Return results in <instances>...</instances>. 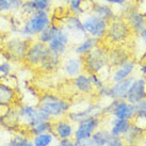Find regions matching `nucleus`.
<instances>
[{
	"label": "nucleus",
	"instance_id": "nucleus-34",
	"mask_svg": "<svg viewBox=\"0 0 146 146\" xmlns=\"http://www.w3.org/2000/svg\"><path fill=\"white\" fill-rule=\"evenodd\" d=\"M30 140L27 131H16L8 143L10 146H25Z\"/></svg>",
	"mask_w": 146,
	"mask_h": 146
},
{
	"label": "nucleus",
	"instance_id": "nucleus-8",
	"mask_svg": "<svg viewBox=\"0 0 146 146\" xmlns=\"http://www.w3.org/2000/svg\"><path fill=\"white\" fill-rule=\"evenodd\" d=\"M82 23L88 36L97 38L99 41L105 38L109 24L108 21L98 17L94 13L90 12L82 15Z\"/></svg>",
	"mask_w": 146,
	"mask_h": 146
},
{
	"label": "nucleus",
	"instance_id": "nucleus-52",
	"mask_svg": "<svg viewBox=\"0 0 146 146\" xmlns=\"http://www.w3.org/2000/svg\"><path fill=\"white\" fill-rule=\"evenodd\" d=\"M46 1H48V2H50V3H52V0H46Z\"/></svg>",
	"mask_w": 146,
	"mask_h": 146
},
{
	"label": "nucleus",
	"instance_id": "nucleus-13",
	"mask_svg": "<svg viewBox=\"0 0 146 146\" xmlns=\"http://www.w3.org/2000/svg\"><path fill=\"white\" fill-rule=\"evenodd\" d=\"M102 107L98 102H89L86 106H83L80 109H70L66 117L74 124H77L82 119L90 116H102Z\"/></svg>",
	"mask_w": 146,
	"mask_h": 146
},
{
	"label": "nucleus",
	"instance_id": "nucleus-16",
	"mask_svg": "<svg viewBox=\"0 0 146 146\" xmlns=\"http://www.w3.org/2000/svg\"><path fill=\"white\" fill-rule=\"evenodd\" d=\"M70 44H72L70 34L61 26V29L56 35V37L47 46H48L50 51L56 52L58 54L62 56V57H64L65 54L67 53V50L69 49Z\"/></svg>",
	"mask_w": 146,
	"mask_h": 146
},
{
	"label": "nucleus",
	"instance_id": "nucleus-12",
	"mask_svg": "<svg viewBox=\"0 0 146 146\" xmlns=\"http://www.w3.org/2000/svg\"><path fill=\"white\" fill-rule=\"evenodd\" d=\"M61 26L70 34L72 37V43L76 44L78 42L83 40L84 37L88 36L85 32L83 23H82V17L79 15L70 14L64 18V21L61 23Z\"/></svg>",
	"mask_w": 146,
	"mask_h": 146
},
{
	"label": "nucleus",
	"instance_id": "nucleus-36",
	"mask_svg": "<svg viewBox=\"0 0 146 146\" xmlns=\"http://www.w3.org/2000/svg\"><path fill=\"white\" fill-rule=\"evenodd\" d=\"M14 67H13V63L7 60L1 59L0 60V76H8L13 74Z\"/></svg>",
	"mask_w": 146,
	"mask_h": 146
},
{
	"label": "nucleus",
	"instance_id": "nucleus-7",
	"mask_svg": "<svg viewBox=\"0 0 146 146\" xmlns=\"http://www.w3.org/2000/svg\"><path fill=\"white\" fill-rule=\"evenodd\" d=\"M102 116H111L118 119L132 121L135 116L134 105H131L125 99H110V102L102 107Z\"/></svg>",
	"mask_w": 146,
	"mask_h": 146
},
{
	"label": "nucleus",
	"instance_id": "nucleus-51",
	"mask_svg": "<svg viewBox=\"0 0 146 146\" xmlns=\"http://www.w3.org/2000/svg\"><path fill=\"white\" fill-rule=\"evenodd\" d=\"M0 146H10V145H9V143H4V144H1Z\"/></svg>",
	"mask_w": 146,
	"mask_h": 146
},
{
	"label": "nucleus",
	"instance_id": "nucleus-21",
	"mask_svg": "<svg viewBox=\"0 0 146 146\" xmlns=\"http://www.w3.org/2000/svg\"><path fill=\"white\" fill-rule=\"evenodd\" d=\"M92 13H94L95 15H97L98 17H100L102 19H105L108 23L119 17L115 8H113L110 4L106 3L104 1H97V0L94 1L93 7H92Z\"/></svg>",
	"mask_w": 146,
	"mask_h": 146
},
{
	"label": "nucleus",
	"instance_id": "nucleus-35",
	"mask_svg": "<svg viewBox=\"0 0 146 146\" xmlns=\"http://www.w3.org/2000/svg\"><path fill=\"white\" fill-rule=\"evenodd\" d=\"M35 12H37L35 2L32 1V0H25L24 4H23V8L21 10V16L25 18V17L30 16V15L34 14Z\"/></svg>",
	"mask_w": 146,
	"mask_h": 146
},
{
	"label": "nucleus",
	"instance_id": "nucleus-31",
	"mask_svg": "<svg viewBox=\"0 0 146 146\" xmlns=\"http://www.w3.org/2000/svg\"><path fill=\"white\" fill-rule=\"evenodd\" d=\"M135 116L132 119V123L140 126L146 130V97L134 105Z\"/></svg>",
	"mask_w": 146,
	"mask_h": 146
},
{
	"label": "nucleus",
	"instance_id": "nucleus-5",
	"mask_svg": "<svg viewBox=\"0 0 146 146\" xmlns=\"http://www.w3.org/2000/svg\"><path fill=\"white\" fill-rule=\"evenodd\" d=\"M132 35V31L128 24L123 17H117L116 19L108 24L107 33L104 40L108 41L112 46H123Z\"/></svg>",
	"mask_w": 146,
	"mask_h": 146
},
{
	"label": "nucleus",
	"instance_id": "nucleus-32",
	"mask_svg": "<svg viewBox=\"0 0 146 146\" xmlns=\"http://www.w3.org/2000/svg\"><path fill=\"white\" fill-rule=\"evenodd\" d=\"M53 127V121H43V122L37 123L35 126H33L31 128L27 130V133L29 137H34L37 134L46 133V132H52Z\"/></svg>",
	"mask_w": 146,
	"mask_h": 146
},
{
	"label": "nucleus",
	"instance_id": "nucleus-54",
	"mask_svg": "<svg viewBox=\"0 0 146 146\" xmlns=\"http://www.w3.org/2000/svg\"><path fill=\"white\" fill-rule=\"evenodd\" d=\"M32 1H34V2H36V1H38V0H32Z\"/></svg>",
	"mask_w": 146,
	"mask_h": 146
},
{
	"label": "nucleus",
	"instance_id": "nucleus-46",
	"mask_svg": "<svg viewBox=\"0 0 146 146\" xmlns=\"http://www.w3.org/2000/svg\"><path fill=\"white\" fill-rule=\"evenodd\" d=\"M75 146H90L89 140H74Z\"/></svg>",
	"mask_w": 146,
	"mask_h": 146
},
{
	"label": "nucleus",
	"instance_id": "nucleus-50",
	"mask_svg": "<svg viewBox=\"0 0 146 146\" xmlns=\"http://www.w3.org/2000/svg\"><path fill=\"white\" fill-rule=\"evenodd\" d=\"M59 1H60V2H61L62 4H65V5H66V4H67V1H68V0H59Z\"/></svg>",
	"mask_w": 146,
	"mask_h": 146
},
{
	"label": "nucleus",
	"instance_id": "nucleus-48",
	"mask_svg": "<svg viewBox=\"0 0 146 146\" xmlns=\"http://www.w3.org/2000/svg\"><path fill=\"white\" fill-rule=\"evenodd\" d=\"M139 146H146V132H145V134L143 135V138H142V140H141L140 144H139Z\"/></svg>",
	"mask_w": 146,
	"mask_h": 146
},
{
	"label": "nucleus",
	"instance_id": "nucleus-4",
	"mask_svg": "<svg viewBox=\"0 0 146 146\" xmlns=\"http://www.w3.org/2000/svg\"><path fill=\"white\" fill-rule=\"evenodd\" d=\"M83 70L86 74L100 75L110 68L109 66V50L105 46L99 44L97 47L82 57Z\"/></svg>",
	"mask_w": 146,
	"mask_h": 146
},
{
	"label": "nucleus",
	"instance_id": "nucleus-6",
	"mask_svg": "<svg viewBox=\"0 0 146 146\" xmlns=\"http://www.w3.org/2000/svg\"><path fill=\"white\" fill-rule=\"evenodd\" d=\"M17 110H18V114H19V118H21V127H25L26 131L29 128L35 126L37 123L51 119L48 114L42 109H40L37 106L21 102V104H17Z\"/></svg>",
	"mask_w": 146,
	"mask_h": 146
},
{
	"label": "nucleus",
	"instance_id": "nucleus-49",
	"mask_svg": "<svg viewBox=\"0 0 146 146\" xmlns=\"http://www.w3.org/2000/svg\"><path fill=\"white\" fill-rule=\"evenodd\" d=\"M25 146H35V145H34V144H33V143H32V141L30 140V141H29V142L27 143V144H26V145H25Z\"/></svg>",
	"mask_w": 146,
	"mask_h": 146
},
{
	"label": "nucleus",
	"instance_id": "nucleus-28",
	"mask_svg": "<svg viewBox=\"0 0 146 146\" xmlns=\"http://www.w3.org/2000/svg\"><path fill=\"white\" fill-rule=\"evenodd\" d=\"M132 125V121L129 119H118L112 118L109 131L113 137H124Z\"/></svg>",
	"mask_w": 146,
	"mask_h": 146
},
{
	"label": "nucleus",
	"instance_id": "nucleus-47",
	"mask_svg": "<svg viewBox=\"0 0 146 146\" xmlns=\"http://www.w3.org/2000/svg\"><path fill=\"white\" fill-rule=\"evenodd\" d=\"M9 34H7L5 32H3L1 29H0V48L2 47V45H3V42L5 41V38L8 37Z\"/></svg>",
	"mask_w": 146,
	"mask_h": 146
},
{
	"label": "nucleus",
	"instance_id": "nucleus-1",
	"mask_svg": "<svg viewBox=\"0 0 146 146\" xmlns=\"http://www.w3.org/2000/svg\"><path fill=\"white\" fill-rule=\"evenodd\" d=\"M36 106L48 114L52 121L66 117L72 109L70 102L51 92L40 94Z\"/></svg>",
	"mask_w": 146,
	"mask_h": 146
},
{
	"label": "nucleus",
	"instance_id": "nucleus-19",
	"mask_svg": "<svg viewBox=\"0 0 146 146\" xmlns=\"http://www.w3.org/2000/svg\"><path fill=\"white\" fill-rule=\"evenodd\" d=\"M134 79V76L127 78L125 80L118 82H113L109 84V92H108V99H126L128 90Z\"/></svg>",
	"mask_w": 146,
	"mask_h": 146
},
{
	"label": "nucleus",
	"instance_id": "nucleus-2",
	"mask_svg": "<svg viewBox=\"0 0 146 146\" xmlns=\"http://www.w3.org/2000/svg\"><path fill=\"white\" fill-rule=\"evenodd\" d=\"M32 40L9 34L1 47V59L12 63H24L28 47Z\"/></svg>",
	"mask_w": 146,
	"mask_h": 146
},
{
	"label": "nucleus",
	"instance_id": "nucleus-37",
	"mask_svg": "<svg viewBox=\"0 0 146 146\" xmlns=\"http://www.w3.org/2000/svg\"><path fill=\"white\" fill-rule=\"evenodd\" d=\"M89 76H90V79H91V82H92V84H93L95 90L102 88L105 83H107V82H106V79L102 77V76H100V75H97V74H90Z\"/></svg>",
	"mask_w": 146,
	"mask_h": 146
},
{
	"label": "nucleus",
	"instance_id": "nucleus-53",
	"mask_svg": "<svg viewBox=\"0 0 146 146\" xmlns=\"http://www.w3.org/2000/svg\"><path fill=\"white\" fill-rule=\"evenodd\" d=\"M0 60H1V49H0Z\"/></svg>",
	"mask_w": 146,
	"mask_h": 146
},
{
	"label": "nucleus",
	"instance_id": "nucleus-15",
	"mask_svg": "<svg viewBox=\"0 0 146 146\" xmlns=\"http://www.w3.org/2000/svg\"><path fill=\"white\" fill-rule=\"evenodd\" d=\"M61 70L63 72L65 77L73 79L77 77L79 74L83 73V60L81 57H78L75 54L63 57V61L61 64Z\"/></svg>",
	"mask_w": 146,
	"mask_h": 146
},
{
	"label": "nucleus",
	"instance_id": "nucleus-3",
	"mask_svg": "<svg viewBox=\"0 0 146 146\" xmlns=\"http://www.w3.org/2000/svg\"><path fill=\"white\" fill-rule=\"evenodd\" d=\"M52 16L49 12L37 11L30 16L25 17L17 35L29 40H34L45 28L52 24Z\"/></svg>",
	"mask_w": 146,
	"mask_h": 146
},
{
	"label": "nucleus",
	"instance_id": "nucleus-30",
	"mask_svg": "<svg viewBox=\"0 0 146 146\" xmlns=\"http://www.w3.org/2000/svg\"><path fill=\"white\" fill-rule=\"evenodd\" d=\"M60 29H61V24H57V23L52 21V24L50 25V26H48L47 28H45L44 30L35 37V40L42 42V43H44V44H46V45H48L49 43L56 37L58 32L60 31Z\"/></svg>",
	"mask_w": 146,
	"mask_h": 146
},
{
	"label": "nucleus",
	"instance_id": "nucleus-22",
	"mask_svg": "<svg viewBox=\"0 0 146 146\" xmlns=\"http://www.w3.org/2000/svg\"><path fill=\"white\" fill-rule=\"evenodd\" d=\"M62 61H63V57L62 56L49 50L48 52L46 53L44 59L42 60L38 68L41 69L42 72L47 74L54 73V72H57L58 69L61 67Z\"/></svg>",
	"mask_w": 146,
	"mask_h": 146
},
{
	"label": "nucleus",
	"instance_id": "nucleus-9",
	"mask_svg": "<svg viewBox=\"0 0 146 146\" xmlns=\"http://www.w3.org/2000/svg\"><path fill=\"white\" fill-rule=\"evenodd\" d=\"M48 51L49 48L47 45L34 38L29 45L24 60V64L30 68H38L42 60L44 59Z\"/></svg>",
	"mask_w": 146,
	"mask_h": 146
},
{
	"label": "nucleus",
	"instance_id": "nucleus-26",
	"mask_svg": "<svg viewBox=\"0 0 146 146\" xmlns=\"http://www.w3.org/2000/svg\"><path fill=\"white\" fill-rule=\"evenodd\" d=\"M100 44V41L97 38H94L91 36H86L80 42H78L74 45L73 53L78 57H84L90 51H92L95 47H97Z\"/></svg>",
	"mask_w": 146,
	"mask_h": 146
},
{
	"label": "nucleus",
	"instance_id": "nucleus-45",
	"mask_svg": "<svg viewBox=\"0 0 146 146\" xmlns=\"http://www.w3.org/2000/svg\"><path fill=\"white\" fill-rule=\"evenodd\" d=\"M138 35H139V40H140V42L142 43V45L146 48V27L143 29L141 32L139 33Z\"/></svg>",
	"mask_w": 146,
	"mask_h": 146
},
{
	"label": "nucleus",
	"instance_id": "nucleus-20",
	"mask_svg": "<svg viewBox=\"0 0 146 146\" xmlns=\"http://www.w3.org/2000/svg\"><path fill=\"white\" fill-rule=\"evenodd\" d=\"M72 88L75 92H77L78 94H81V95H84V96L91 95L95 92V89L91 82L89 74H86L85 72L79 74L77 77L72 79Z\"/></svg>",
	"mask_w": 146,
	"mask_h": 146
},
{
	"label": "nucleus",
	"instance_id": "nucleus-25",
	"mask_svg": "<svg viewBox=\"0 0 146 146\" xmlns=\"http://www.w3.org/2000/svg\"><path fill=\"white\" fill-rule=\"evenodd\" d=\"M18 95L17 89L4 83L0 79V105H17Z\"/></svg>",
	"mask_w": 146,
	"mask_h": 146
},
{
	"label": "nucleus",
	"instance_id": "nucleus-24",
	"mask_svg": "<svg viewBox=\"0 0 146 146\" xmlns=\"http://www.w3.org/2000/svg\"><path fill=\"white\" fill-rule=\"evenodd\" d=\"M130 52L123 46H114L109 50V66L115 68L130 60Z\"/></svg>",
	"mask_w": 146,
	"mask_h": 146
},
{
	"label": "nucleus",
	"instance_id": "nucleus-38",
	"mask_svg": "<svg viewBox=\"0 0 146 146\" xmlns=\"http://www.w3.org/2000/svg\"><path fill=\"white\" fill-rule=\"evenodd\" d=\"M10 13H21V10L23 8L25 0H8Z\"/></svg>",
	"mask_w": 146,
	"mask_h": 146
},
{
	"label": "nucleus",
	"instance_id": "nucleus-14",
	"mask_svg": "<svg viewBox=\"0 0 146 146\" xmlns=\"http://www.w3.org/2000/svg\"><path fill=\"white\" fill-rule=\"evenodd\" d=\"M146 97V77H134L126 96V102L131 105H137Z\"/></svg>",
	"mask_w": 146,
	"mask_h": 146
},
{
	"label": "nucleus",
	"instance_id": "nucleus-17",
	"mask_svg": "<svg viewBox=\"0 0 146 146\" xmlns=\"http://www.w3.org/2000/svg\"><path fill=\"white\" fill-rule=\"evenodd\" d=\"M75 132V124L72 123L67 117L59 118L53 121L52 133L57 140L73 139Z\"/></svg>",
	"mask_w": 146,
	"mask_h": 146
},
{
	"label": "nucleus",
	"instance_id": "nucleus-23",
	"mask_svg": "<svg viewBox=\"0 0 146 146\" xmlns=\"http://www.w3.org/2000/svg\"><path fill=\"white\" fill-rule=\"evenodd\" d=\"M0 126L5 130H10L14 132L18 131V128L21 127V124L18 110H17V105L12 106L8 114L0 119Z\"/></svg>",
	"mask_w": 146,
	"mask_h": 146
},
{
	"label": "nucleus",
	"instance_id": "nucleus-41",
	"mask_svg": "<svg viewBox=\"0 0 146 146\" xmlns=\"http://www.w3.org/2000/svg\"><path fill=\"white\" fill-rule=\"evenodd\" d=\"M106 146H126V143L123 137H113L112 135Z\"/></svg>",
	"mask_w": 146,
	"mask_h": 146
},
{
	"label": "nucleus",
	"instance_id": "nucleus-10",
	"mask_svg": "<svg viewBox=\"0 0 146 146\" xmlns=\"http://www.w3.org/2000/svg\"><path fill=\"white\" fill-rule=\"evenodd\" d=\"M122 16L128 24L129 28L132 31V34H137L142 31L146 27V16L139 11L134 7V4H130V2L127 5L124 7Z\"/></svg>",
	"mask_w": 146,
	"mask_h": 146
},
{
	"label": "nucleus",
	"instance_id": "nucleus-11",
	"mask_svg": "<svg viewBox=\"0 0 146 146\" xmlns=\"http://www.w3.org/2000/svg\"><path fill=\"white\" fill-rule=\"evenodd\" d=\"M102 116H90L75 124L74 140H89L91 135L100 128Z\"/></svg>",
	"mask_w": 146,
	"mask_h": 146
},
{
	"label": "nucleus",
	"instance_id": "nucleus-43",
	"mask_svg": "<svg viewBox=\"0 0 146 146\" xmlns=\"http://www.w3.org/2000/svg\"><path fill=\"white\" fill-rule=\"evenodd\" d=\"M140 73L143 77H146V53H143V58L141 59V63H140Z\"/></svg>",
	"mask_w": 146,
	"mask_h": 146
},
{
	"label": "nucleus",
	"instance_id": "nucleus-18",
	"mask_svg": "<svg viewBox=\"0 0 146 146\" xmlns=\"http://www.w3.org/2000/svg\"><path fill=\"white\" fill-rule=\"evenodd\" d=\"M135 70H137V63L132 59H130L122 65L113 68V70L109 75V80L111 83L125 80L127 78L133 76Z\"/></svg>",
	"mask_w": 146,
	"mask_h": 146
},
{
	"label": "nucleus",
	"instance_id": "nucleus-33",
	"mask_svg": "<svg viewBox=\"0 0 146 146\" xmlns=\"http://www.w3.org/2000/svg\"><path fill=\"white\" fill-rule=\"evenodd\" d=\"M57 139L52 132H46L31 137V141L35 146H52Z\"/></svg>",
	"mask_w": 146,
	"mask_h": 146
},
{
	"label": "nucleus",
	"instance_id": "nucleus-40",
	"mask_svg": "<svg viewBox=\"0 0 146 146\" xmlns=\"http://www.w3.org/2000/svg\"><path fill=\"white\" fill-rule=\"evenodd\" d=\"M104 2L106 3L110 4V5H112L113 8L115 7H117V8H124L125 5L130 2V0H102Z\"/></svg>",
	"mask_w": 146,
	"mask_h": 146
},
{
	"label": "nucleus",
	"instance_id": "nucleus-27",
	"mask_svg": "<svg viewBox=\"0 0 146 146\" xmlns=\"http://www.w3.org/2000/svg\"><path fill=\"white\" fill-rule=\"evenodd\" d=\"M145 132L146 130L144 128L132 123L130 129L123 137V139H124V141H125L127 146H139V144L141 142V140H142L143 135L145 134Z\"/></svg>",
	"mask_w": 146,
	"mask_h": 146
},
{
	"label": "nucleus",
	"instance_id": "nucleus-55",
	"mask_svg": "<svg viewBox=\"0 0 146 146\" xmlns=\"http://www.w3.org/2000/svg\"><path fill=\"white\" fill-rule=\"evenodd\" d=\"M89 1H96V0H89Z\"/></svg>",
	"mask_w": 146,
	"mask_h": 146
},
{
	"label": "nucleus",
	"instance_id": "nucleus-29",
	"mask_svg": "<svg viewBox=\"0 0 146 146\" xmlns=\"http://www.w3.org/2000/svg\"><path fill=\"white\" fill-rule=\"evenodd\" d=\"M111 133L109 129L99 128L94 132L89 139L90 146H106L111 139Z\"/></svg>",
	"mask_w": 146,
	"mask_h": 146
},
{
	"label": "nucleus",
	"instance_id": "nucleus-39",
	"mask_svg": "<svg viewBox=\"0 0 146 146\" xmlns=\"http://www.w3.org/2000/svg\"><path fill=\"white\" fill-rule=\"evenodd\" d=\"M36 4V10L37 11H42V12H50L51 9V3L46 1V0H38L35 2Z\"/></svg>",
	"mask_w": 146,
	"mask_h": 146
},
{
	"label": "nucleus",
	"instance_id": "nucleus-42",
	"mask_svg": "<svg viewBox=\"0 0 146 146\" xmlns=\"http://www.w3.org/2000/svg\"><path fill=\"white\" fill-rule=\"evenodd\" d=\"M10 13L8 0H0V15H5Z\"/></svg>",
	"mask_w": 146,
	"mask_h": 146
},
{
	"label": "nucleus",
	"instance_id": "nucleus-44",
	"mask_svg": "<svg viewBox=\"0 0 146 146\" xmlns=\"http://www.w3.org/2000/svg\"><path fill=\"white\" fill-rule=\"evenodd\" d=\"M57 146H75V142H74V139L58 140Z\"/></svg>",
	"mask_w": 146,
	"mask_h": 146
}]
</instances>
